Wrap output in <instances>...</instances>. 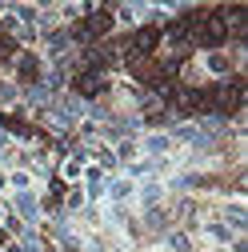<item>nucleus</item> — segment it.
<instances>
[{
    "label": "nucleus",
    "instance_id": "1",
    "mask_svg": "<svg viewBox=\"0 0 248 252\" xmlns=\"http://www.w3.org/2000/svg\"><path fill=\"white\" fill-rule=\"evenodd\" d=\"M244 104V76L236 72L224 88H220V96H216V108H220V112H236Z\"/></svg>",
    "mask_w": 248,
    "mask_h": 252
}]
</instances>
